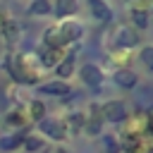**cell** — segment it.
Here are the masks:
<instances>
[{"label":"cell","instance_id":"cb8c5ba5","mask_svg":"<svg viewBox=\"0 0 153 153\" xmlns=\"http://www.w3.org/2000/svg\"><path fill=\"white\" fill-rule=\"evenodd\" d=\"M143 62H146V65L151 62V50H143Z\"/></svg>","mask_w":153,"mask_h":153},{"label":"cell","instance_id":"6da1fadb","mask_svg":"<svg viewBox=\"0 0 153 153\" xmlns=\"http://www.w3.org/2000/svg\"><path fill=\"white\" fill-rule=\"evenodd\" d=\"M12 74H14V79L26 81V84H33V81H36V72H33V67H31V62H29L26 55H17V57H14V62H12Z\"/></svg>","mask_w":153,"mask_h":153},{"label":"cell","instance_id":"9a60e30c","mask_svg":"<svg viewBox=\"0 0 153 153\" xmlns=\"http://www.w3.org/2000/svg\"><path fill=\"white\" fill-rule=\"evenodd\" d=\"M72 69H74V60H72V57H65V60L57 65V76H69Z\"/></svg>","mask_w":153,"mask_h":153},{"label":"cell","instance_id":"52a82bcc","mask_svg":"<svg viewBox=\"0 0 153 153\" xmlns=\"http://www.w3.org/2000/svg\"><path fill=\"white\" fill-rule=\"evenodd\" d=\"M41 60H43V65H48V67H57L60 60H62V48H48V50L41 55Z\"/></svg>","mask_w":153,"mask_h":153},{"label":"cell","instance_id":"603a6c76","mask_svg":"<svg viewBox=\"0 0 153 153\" xmlns=\"http://www.w3.org/2000/svg\"><path fill=\"white\" fill-rule=\"evenodd\" d=\"M45 153H67L65 148H60V146H48L45 148Z\"/></svg>","mask_w":153,"mask_h":153},{"label":"cell","instance_id":"44dd1931","mask_svg":"<svg viewBox=\"0 0 153 153\" xmlns=\"http://www.w3.org/2000/svg\"><path fill=\"white\" fill-rule=\"evenodd\" d=\"M41 146H43V143H41V139H33V136H31V139H26V148H29V151H38Z\"/></svg>","mask_w":153,"mask_h":153},{"label":"cell","instance_id":"30bf717a","mask_svg":"<svg viewBox=\"0 0 153 153\" xmlns=\"http://www.w3.org/2000/svg\"><path fill=\"white\" fill-rule=\"evenodd\" d=\"M74 10H76V0H57V5H55V14L57 17L72 14Z\"/></svg>","mask_w":153,"mask_h":153},{"label":"cell","instance_id":"2e32d148","mask_svg":"<svg viewBox=\"0 0 153 153\" xmlns=\"http://www.w3.org/2000/svg\"><path fill=\"white\" fill-rule=\"evenodd\" d=\"M29 110H31V117H36V120H43V115H45V105L41 100H31Z\"/></svg>","mask_w":153,"mask_h":153},{"label":"cell","instance_id":"7c38bea8","mask_svg":"<svg viewBox=\"0 0 153 153\" xmlns=\"http://www.w3.org/2000/svg\"><path fill=\"white\" fill-rule=\"evenodd\" d=\"M45 43H48V48H60V45H62L57 26H50V29L45 31Z\"/></svg>","mask_w":153,"mask_h":153},{"label":"cell","instance_id":"e0dca14e","mask_svg":"<svg viewBox=\"0 0 153 153\" xmlns=\"http://www.w3.org/2000/svg\"><path fill=\"white\" fill-rule=\"evenodd\" d=\"M45 12H50L48 0H33L31 2V14H45Z\"/></svg>","mask_w":153,"mask_h":153},{"label":"cell","instance_id":"ba28073f","mask_svg":"<svg viewBox=\"0 0 153 153\" xmlns=\"http://www.w3.org/2000/svg\"><path fill=\"white\" fill-rule=\"evenodd\" d=\"M43 93H57V96H67L69 93V86L65 81H50V84H43L41 86Z\"/></svg>","mask_w":153,"mask_h":153},{"label":"cell","instance_id":"4fadbf2b","mask_svg":"<svg viewBox=\"0 0 153 153\" xmlns=\"http://www.w3.org/2000/svg\"><path fill=\"white\" fill-rule=\"evenodd\" d=\"M2 36H5L7 41H17V36H19V26H17L14 22L5 19V26H2Z\"/></svg>","mask_w":153,"mask_h":153},{"label":"cell","instance_id":"ffe728a7","mask_svg":"<svg viewBox=\"0 0 153 153\" xmlns=\"http://www.w3.org/2000/svg\"><path fill=\"white\" fill-rule=\"evenodd\" d=\"M7 122H10V124H24V115H22V112H10Z\"/></svg>","mask_w":153,"mask_h":153},{"label":"cell","instance_id":"8992f818","mask_svg":"<svg viewBox=\"0 0 153 153\" xmlns=\"http://www.w3.org/2000/svg\"><path fill=\"white\" fill-rule=\"evenodd\" d=\"M81 79L88 84V86H98L100 84V69L96 65H84L81 67Z\"/></svg>","mask_w":153,"mask_h":153},{"label":"cell","instance_id":"d4e9b609","mask_svg":"<svg viewBox=\"0 0 153 153\" xmlns=\"http://www.w3.org/2000/svg\"><path fill=\"white\" fill-rule=\"evenodd\" d=\"M2 26H5V14H2V10H0V36H2Z\"/></svg>","mask_w":153,"mask_h":153},{"label":"cell","instance_id":"5bb4252c","mask_svg":"<svg viewBox=\"0 0 153 153\" xmlns=\"http://www.w3.org/2000/svg\"><path fill=\"white\" fill-rule=\"evenodd\" d=\"M22 139H24L22 134H12V136H7V139L0 141V148H2V151H12V148H17V146L22 143Z\"/></svg>","mask_w":153,"mask_h":153},{"label":"cell","instance_id":"5b68a950","mask_svg":"<svg viewBox=\"0 0 153 153\" xmlns=\"http://www.w3.org/2000/svg\"><path fill=\"white\" fill-rule=\"evenodd\" d=\"M91 12H93V17L98 22H110L112 19V12L103 0H91Z\"/></svg>","mask_w":153,"mask_h":153},{"label":"cell","instance_id":"9c48e42d","mask_svg":"<svg viewBox=\"0 0 153 153\" xmlns=\"http://www.w3.org/2000/svg\"><path fill=\"white\" fill-rule=\"evenodd\" d=\"M115 36H117V43H120V45H134V43H136V36L129 31V26H120V29L115 31Z\"/></svg>","mask_w":153,"mask_h":153},{"label":"cell","instance_id":"d6986e66","mask_svg":"<svg viewBox=\"0 0 153 153\" xmlns=\"http://www.w3.org/2000/svg\"><path fill=\"white\" fill-rule=\"evenodd\" d=\"M81 124H84V117H81V115H74V117L69 120V129H72V131H79Z\"/></svg>","mask_w":153,"mask_h":153},{"label":"cell","instance_id":"277c9868","mask_svg":"<svg viewBox=\"0 0 153 153\" xmlns=\"http://www.w3.org/2000/svg\"><path fill=\"white\" fill-rule=\"evenodd\" d=\"M41 129L48 134V136H53V139H62L67 131H65V124L62 122H57V120H43L41 122Z\"/></svg>","mask_w":153,"mask_h":153},{"label":"cell","instance_id":"3957f363","mask_svg":"<svg viewBox=\"0 0 153 153\" xmlns=\"http://www.w3.org/2000/svg\"><path fill=\"white\" fill-rule=\"evenodd\" d=\"M57 31H60V41H62V43L76 41V38L81 36V26H79V24H74V22H67V24H62Z\"/></svg>","mask_w":153,"mask_h":153},{"label":"cell","instance_id":"7a4b0ae2","mask_svg":"<svg viewBox=\"0 0 153 153\" xmlns=\"http://www.w3.org/2000/svg\"><path fill=\"white\" fill-rule=\"evenodd\" d=\"M100 117H105L108 122H122L127 117V110H124V103L120 100H110L100 108Z\"/></svg>","mask_w":153,"mask_h":153},{"label":"cell","instance_id":"8fae6325","mask_svg":"<svg viewBox=\"0 0 153 153\" xmlns=\"http://www.w3.org/2000/svg\"><path fill=\"white\" fill-rule=\"evenodd\" d=\"M115 81H117L120 86H124V88H131V86L136 84V76H134L131 72L122 69V72H117V74H115Z\"/></svg>","mask_w":153,"mask_h":153},{"label":"cell","instance_id":"ac0fdd59","mask_svg":"<svg viewBox=\"0 0 153 153\" xmlns=\"http://www.w3.org/2000/svg\"><path fill=\"white\" fill-rule=\"evenodd\" d=\"M131 19H134V24H136V26H141V29H143V26H148V17H146V12H141V10H136V12L131 14Z\"/></svg>","mask_w":153,"mask_h":153},{"label":"cell","instance_id":"7402d4cb","mask_svg":"<svg viewBox=\"0 0 153 153\" xmlns=\"http://www.w3.org/2000/svg\"><path fill=\"white\" fill-rule=\"evenodd\" d=\"M131 153H148V143H136L131 148Z\"/></svg>","mask_w":153,"mask_h":153}]
</instances>
